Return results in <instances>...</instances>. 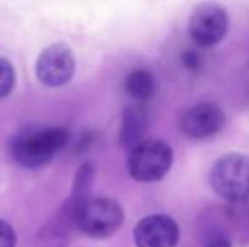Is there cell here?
Returning a JSON list of instances; mask_svg holds the SVG:
<instances>
[{"label":"cell","mask_w":249,"mask_h":247,"mask_svg":"<svg viewBox=\"0 0 249 247\" xmlns=\"http://www.w3.org/2000/svg\"><path fill=\"white\" fill-rule=\"evenodd\" d=\"M125 92L138 103L148 102L156 92V80L148 69H134L125 78Z\"/></svg>","instance_id":"10"},{"label":"cell","mask_w":249,"mask_h":247,"mask_svg":"<svg viewBox=\"0 0 249 247\" xmlns=\"http://www.w3.org/2000/svg\"><path fill=\"white\" fill-rule=\"evenodd\" d=\"M76 68L75 54L66 44H51L39 54L36 75L39 82L51 88L63 86L73 78Z\"/></svg>","instance_id":"6"},{"label":"cell","mask_w":249,"mask_h":247,"mask_svg":"<svg viewBox=\"0 0 249 247\" xmlns=\"http://www.w3.org/2000/svg\"><path fill=\"white\" fill-rule=\"evenodd\" d=\"M124 222L121 205L112 198L87 197L75 214V227L92 239H107Z\"/></svg>","instance_id":"3"},{"label":"cell","mask_w":249,"mask_h":247,"mask_svg":"<svg viewBox=\"0 0 249 247\" xmlns=\"http://www.w3.org/2000/svg\"><path fill=\"white\" fill-rule=\"evenodd\" d=\"M173 166V149L161 139H144L129 151V175L139 183L163 180Z\"/></svg>","instance_id":"4"},{"label":"cell","mask_w":249,"mask_h":247,"mask_svg":"<svg viewBox=\"0 0 249 247\" xmlns=\"http://www.w3.org/2000/svg\"><path fill=\"white\" fill-rule=\"evenodd\" d=\"M16 85V71L7 60L0 58V99L7 97Z\"/></svg>","instance_id":"11"},{"label":"cell","mask_w":249,"mask_h":247,"mask_svg":"<svg viewBox=\"0 0 249 247\" xmlns=\"http://www.w3.org/2000/svg\"><path fill=\"white\" fill-rule=\"evenodd\" d=\"M149 125V115L148 110L141 105V103H134V105L125 107L124 114H122V122H121V132H119V141L121 146L127 151H131L134 146L144 141V135L148 132Z\"/></svg>","instance_id":"9"},{"label":"cell","mask_w":249,"mask_h":247,"mask_svg":"<svg viewBox=\"0 0 249 247\" xmlns=\"http://www.w3.org/2000/svg\"><path fill=\"white\" fill-rule=\"evenodd\" d=\"M210 188L222 200L237 203L249 198V156L229 152L217 159L209 173Z\"/></svg>","instance_id":"2"},{"label":"cell","mask_w":249,"mask_h":247,"mask_svg":"<svg viewBox=\"0 0 249 247\" xmlns=\"http://www.w3.org/2000/svg\"><path fill=\"white\" fill-rule=\"evenodd\" d=\"M181 60H183L185 68H188L190 71H197V69H200V65H202L200 56L195 53V51H185Z\"/></svg>","instance_id":"13"},{"label":"cell","mask_w":249,"mask_h":247,"mask_svg":"<svg viewBox=\"0 0 249 247\" xmlns=\"http://www.w3.org/2000/svg\"><path fill=\"white\" fill-rule=\"evenodd\" d=\"M68 142V131L63 127H29L14 137L12 156L20 166L36 169L54 158Z\"/></svg>","instance_id":"1"},{"label":"cell","mask_w":249,"mask_h":247,"mask_svg":"<svg viewBox=\"0 0 249 247\" xmlns=\"http://www.w3.org/2000/svg\"><path fill=\"white\" fill-rule=\"evenodd\" d=\"M224 124H226L224 110L210 102H202L190 107L180 119L181 132L190 139L212 137L224 127Z\"/></svg>","instance_id":"8"},{"label":"cell","mask_w":249,"mask_h":247,"mask_svg":"<svg viewBox=\"0 0 249 247\" xmlns=\"http://www.w3.org/2000/svg\"><path fill=\"white\" fill-rule=\"evenodd\" d=\"M132 234L138 247H177L180 241L178 224L163 214L141 218Z\"/></svg>","instance_id":"7"},{"label":"cell","mask_w":249,"mask_h":247,"mask_svg":"<svg viewBox=\"0 0 249 247\" xmlns=\"http://www.w3.org/2000/svg\"><path fill=\"white\" fill-rule=\"evenodd\" d=\"M205 247H231V242H229V239L224 237V235H217V237L210 239Z\"/></svg>","instance_id":"14"},{"label":"cell","mask_w":249,"mask_h":247,"mask_svg":"<svg viewBox=\"0 0 249 247\" xmlns=\"http://www.w3.org/2000/svg\"><path fill=\"white\" fill-rule=\"evenodd\" d=\"M248 66H249V65H248Z\"/></svg>","instance_id":"15"},{"label":"cell","mask_w":249,"mask_h":247,"mask_svg":"<svg viewBox=\"0 0 249 247\" xmlns=\"http://www.w3.org/2000/svg\"><path fill=\"white\" fill-rule=\"evenodd\" d=\"M229 31V16L220 3L202 2L194 7L188 19V34L200 48H212L222 43Z\"/></svg>","instance_id":"5"},{"label":"cell","mask_w":249,"mask_h":247,"mask_svg":"<svg viewBox=\"0 0 249 247\" xmlns=\"http://www.w3.org/2000/svg\"><path fill=\"white\" fill-rule=\"evenodd\" d=\"M17 237L12 225L0 218V247H16Z\"/></svg>","instance_id":"12"}]
</instances>
